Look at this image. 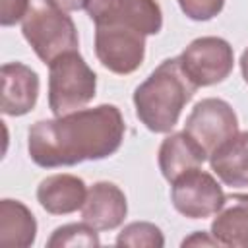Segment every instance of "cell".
Instances as JSON below:
<instances>
[{"label": "cell", "instance_id": "cell-19", "mask_svg": "<svg viewBox=\"0 0 248 248\" xmlns=\"http://www.w3.org/2000/svg\"><path fill=\"white\" fill-rule=\"evenodd\" d=\"M182 14L194 21H209L221 14L225 0H178Z\"/></svg>", "mask_w": 248, "mask_h": 248}, {"label": "cell", "instance_id": "cell-2", "mask_svg": "<svg viewBox=\"0 0 248 248\" xmlns=\"http://www.w3.org/2000/svg\"><path fill=\"white\" fill-rule=\"evenodd\" d=\"M196 89L198 87L184 74L180 58H167L136 87V116L147 130L169 134L178 124L180 112L194 97Z\"/></svg>", "mask_w": 248, "mask_h": 248}, {"label": "cell", "instance_id": "cell-12", "mask_svg": "<svg viewBox=\"0 0 248 248\" xmlns=\"http://www.w3.org/2000/svg\"><path fill=\"white\" fill-rule=\"evenodd\" d=\"M85 196V182L79 176L66 172L43 178L37 188V200L41 207L50 215H68L81 209Z\"/></svg>", "mask_w": 248, "mask_h": 248}, {"label": "cell", "instance_id": "cell-17", "mask_svg": "<svg viewBox=\"0 0 248 248\" xmlns=\"http://www.w3.org/2000/svg\"><path fill=\"white\" fill-rule=\"evenodd\" d=\"M101 244L97 229H93L91 225L83 223H70V225H62L58 229L52 231L50 238L46 240L48 248H97Z\"/></svg>", "mask_w": 248, "mask_h": 248}, {"label": "cell", "instance_id": "cell-20", "mask_svg": "<svg viewBox=\"0 0 248 248\" xmlns=\"http://www.w3.org/2000/svg\"><path fill=\"white\" fill-rule=\"evenodd\" d=\"M31 0H2L0 2V25L10 27L23 19Z\"/></svg>", "mask_w": 248, "mask_h": 248}, {"label": "cell", "instance_id": "cell-16", "mask_svg": "<svg viewBox=\"0 0 248 248\" xmlns=\"http://www.w3.org/2000/svg\"><path fill=\"white\" fill-rule=\"evenodd\" d=\"M37 238V221L31 209L19 202L4 198L0 202V242L4 246L27 248Z\"/></svg>", "mask_w": 248, "mask_h": 248}, {"label": "cell", "instance_id": "cell-7", "mask_svg": "<svg viewBox=\"0 0 248 248\" xmlns=\"http://www.w3.org/2000/svg\"><path fill=\"white\" fill-rule=\"evenodd\" d=\"M184 132L209 155L238 132V118L232 107L217 97L196 103L186 118Z\"/></svg>", "mask_w": 248, "mask_h": 248}, {"label": "cell", "instance_id": "cell-4", "mask_svg": "<svg viewBox=\"0 0 248 248\" xmlns=\"http://www.w3.org/2000/svg\"><path fill=\"white\" fill-rule=\"evenodd\" d=\"M97 91V74L78 50L60 54L48 64V107L54 116L83 108Z\"/></svg>", "mask_w": 248, "mask_h": 248}, {"label": "cell", "instance_id": "cell-3", "mask_svg": "<svg viewBox=\"0 0 248 248\" xmlns=\"http://www.w3.org/2000/svg\"><path fill=\"white\" fill-rule=\"evenodd\" d=\"M21 33L45 64H50L60 54L78 50L79 46L74 19L50 0L29 2L27 14L21 19Z\"/></svg>", "mask_w": 248, "mask_h": 248}, {"label": "cell", "instance_id": "cell-23", "mask_svg": "<svg viewBox=\"0 0 248 248\" xmlns=\"http://www.w3.org/2000/svg\"><path fill=\"white\" fill-rule=\"evenodd\" d=\"M240 72H242L244 81L248 83V46L244 48V52H242V56H240Z\"/></svg>", "mask_w": 248, "mask_h": 248}, {"label": "cell", "instance_id": "cell-6", "mask_svg": "<svg viewBox=\"0 0 248 248\" xmlns=\"http://www.w3.org/2000/svg\"><path fill=\"white\" fill-rule=\"evenodd\" d=\"M85 12L95 25L134 29L145 37L163 27V12L155 0H85Z\"/></svg>", "mask_w": 248, "mask_h": 248}, {"label": "cell", "instance_id": "cell-5", "mask_svg": "<svg viewBox=\"0 0 248 248\" xmlns=\"http://www.w3.org/2000/svg\"><path fill=\"white\" fill-rule=\"evenodd\" d=\"M184 74L196 87L221 83L234 66L232 46L221 37L194 39L178 56Z\"/></svg>", "mask_w": 248, "mask_h": 248}, {"label": "cell", "instance_id": "cell-8", "mask_svg": "<svg viewBox=\"0 0 248 248\" xmlns=\"http://www.w3.org/2000/svg\"><path fill=\"white\" fill-rule=\"evenodd\" d=\"M170 202L184 217L205 219L219 211L225 194L213 174L194 167L170 182Z\"/></svg>", "mask_w": 248, "mask_h": 248}, {"label": "cell", "instance_id": "cell-10", "mask_svg": "<svg viewBox=\"0 0 248 248\" xmlns=\"http://www.w3.org/2000/svg\"><path fill=\"white\" fill-rule=\"evenodd\" d=\"M126 213V196L116 184L101 180L87 188V196L81 205V217L93 229L112 231L124 223Z\"/></svg>", "mask_w": 248, "mask_h": 248}, {"label": "cell", "instance_id": "cell-13", "mask_svg": "<svg viewBox=\"0 0 248 248\" xmlns=\"http://www.w3.org/2000/svg\"><path fill=\"white\" fill-rule=\"evenodd\" d=\"M211 234L221 246L248 248V194L225 196L211 221Z\"/></svg>", "mask_w": 248, "mask_h": 248}, {"label": "cell", "instance_id": "cell-21", "mask_svg": "<svg viewBox=\"0 0 248 248\" xmlns=\"http://www.w3.org/2000/svg\"><path fill=\"white\" fill-rule=\"evenodd\" d=\"M200 244H203V246H221L211 232H203V231H196L188 238L182 240V246H200Z\"/></svg>", "mask_w": 248, "mask_h": 248}, {"label": "cell", "instance_id": "cell-1", "mask_svg": "<svg viewBox=\"0 0 248 248\" xmlns=\"http://www.w3.org/2000/svg\"><path fill=\"white\" fill-rule=\"evenodd\" d=\"M124 132L120 108L105 103L35 122L27 132V151L43 169L72 167L110 157L122 145Z\"/></svg>", "mask_w": 248, "mask_h": 248}, {"label": "cell", "instance_id": "cell-14", "mask_svg": "<svg viewBox=\"0 0 248 248\" xmlns=\"http://www.w3.org/2000/svg\"><path fill=\"white\" fill-rule=\"evenodd\" d=\"M211 170L217 178L232 188L248 186V130L236 132L219 149L209 155Z\"/></svg>", "mask_w": 248, "mask_h": 248}, {"label": "cell", "instance_id": "cell-15", "mask_svg": "<svg viewBox=\"0 0 248 248\" xmlns=\"http://www.w3.org/2000/svg\"><path fill=\"white\" fill-rule=\"evenodd\" d=\"M205 159H207V153L184 130L169 134L163 140L157 155L159 169L169 182H172L176 176H180L182 172L194 167H202Z\"/></svg>", "mask_w": 248, "mask_h": 248}, {"label": "cell", "instance_id": "cell-18", "mask_svg": "<svg viewBox=\"0 0 248 248\" xmlns=\"http://www.w3.org/2000/svg\"><path fill=\"white\" fill-rule=\"evenodd\" d=\"M116 246H132V248H163L165 236L161 229L147 221H134L126 225L118 236Z\"/></svg>", "mask_w": 248, "mask_h": 248}, {"label": "cell", "instance_id": "cell-9", "mask_svg": "<svg viewBox=\"0 0 248 248\" xmlns=\"http://www.w3.org/2000/svg\"><path fill=\"white\" fill-rule=\"evenodd\" d=\"M95 54L108 72L132 74L145 58V35L134 29L95 25Z\"/></svg>", "mask_w": 248, "mask_h": 248}, {"label": "cell", "instance_id": "cell-22", "mask_svg": "<svg viewBox=\"0 0 248 248\" xmlns=\"http://www.w3.org/2000/svg\"><path fill=\"white\" fill-rule=\"evenodd\" d=\"M54 6H58L64 12H78L85 10V0H50Z\"/></svg>", "mask_w": 248, "mask_h": 248}, {"label": "cell", "instance_id": "cell-11", "mask_svg": "<svg viewBox=\"0 0 248 248\" xmlns=\"http://www.w3.org/2000/svg\"><path fill=\"white\" fill-rule=\"evenodd\" d=\"M2 112L8 116L27 114L39 97V76L23 62H8L0 70Z\"/></svg>", "mask_w": 248, "mask_h": 248}]
</instances>
